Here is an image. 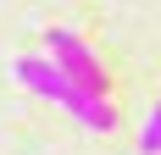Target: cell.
<instances>
[{
    "instance_id": "obj_1",
    "label": "cell",
    "mask_w": 161,
    "mask_h": 155,
    "mask_svg": "<svg viewBox=\"0 0 161 155\" xmlns=\"http://www.w3.org/2000/svg\"><path fill=\"white\" fill-rule=\"evenodd\" d=\"M11 78H17L28 94H39V100H56V105H67L83 127H95V133H111V127H117V111L106 105V94L83 89L78 78H67L56 56H22V61H11Z\"/></svg>"
},
{
    "instance_id": "obj_2",
    "label": "cell",
    "mask_w": 161,
    "mask_h": 155,
    "mask_svg": "<svg viewBox=\"0 0 161 155\" xmlns=\"http://www.w3.org/2000/svg\"><path fill=\"white\" fill-rule=\"evenodd\" d=\"M45 50L61 61V72H67V78H78L83 89H95V94H106V89H111V72L100 67V56L83 45L72 28H50V33H45Z\"/></svg>"
},
{
    "instance_id": "obj_3",
    "label": "cell",
    "mask_w": 161,
    "mask_h": 155,
    "mask_svg": "<svg viewBox=\"0 0 161 155\" xmlns=\"http://www.w3.org/2000/svg\"><path fill=\"white\" fill-rule=\"evenodd\" d=\"M139 150H145V155H161V100H156V111H150L145 133H139Z\"/></svg>"
}]
</instances>
